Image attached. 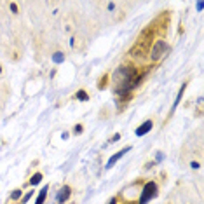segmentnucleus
I'll return each instance as SVG.
<instances>
[{
    "label": "nucleus",
    "mask_w": 204,
    "mask_h": 204,
    "mask_svg": "<svg viewBox=\"0 0 204 204\" xmlns=\"http://www.w3.org/2000/svg\"><path fill=\"white\" fill-rule=\"evenodd\" d=\"M154 166H155V161H150V162H147V164L143 166V169H145V171H148V169H152Z\"/></svg>",
    "instance_id": "obj_17"
},
{
    "label": "nucleus",
    "mask_w": 204,
    "mask_h": 204,
    "mask_svg": "<svg viewBox=\"0 0 204 204\" xmlns=\"http://www.w3.org/2000/svg\"><path fill=\"white\" fill-rule=\"evenodd\" d=\"M2 72H3V68H2V65H0V73H2Z\"/></svg>",
    "instance_id": "obj_21"
},
{
    "label": "nucleus",
    "mask_w": 204,
    "mask_h": 204,
    "mask_svg": "<svg viewBox=\"0 0 204 204\" xmlns=\"http://www.w3.org/2000/svg\"><path fill=\"white\" fill-rule=\"evenodd\" d=\"M131 148H133V147H131V145H127V147H124L122 150H119L117 154H113V155H112V157L108 159V162H107V166H105V168H107V169L113 168V166H115V162H117L119 159H122V157H124V155H126V154H127V152H129Z\"/></svg>",
    "instance_id": "obj_3"
},
{
    "label": "nucleus",
    "mask_w": 204,
    "mask_h": 204,
    "mask_svg": "<svg viewBox=\"0 0 204 204\" xmlns=\"http://www.w3.org/2000/svg\"><path fill=\"white\" fill-rule=\"evenodd\" d=\"M40 182H42V173L38 171V173H35V175L31 176V180L28 182V185H31V187H35V185H38Z\"/></svg>",
    "instance_id": "obj_10"
},
{
    "label": "nucleus",
    "mask_w": 204,
    "mask_h": 204,
    "mask_svg": "<svg viewBox=\"0 0 204 204\" xmlns=\"http://www.w3.org/2000/svg\"><path fill=\"white\" fill-rule=\"evenodd\" d=\"M152 127H154V120L152 119H148V120H145V122H141L136 129H134V134L140 138V136H145L147 133H150L152 131Z\"/></svg>",
    "instance_id": "obj_5"
},
{
    "label": "nucleus",
    "mask_w": 204,
    "mask_h": 204,
    "mask_svg": "<svg viewBox=\"0 0 204 204\" xmlns=\"http://www.w3.org/2000/svg\"><path fill=\"white\" fill-rule=\"evenodd\" d=\"M65 59H66V56H65V52H61V51H58V52L52 54V63H58V65H59V63H63Z\"/></svg>",
    "instance_id": "obj_8"
},
{
    "label": "nucleus",
    "mask_w": 204,
    "mask_h": 204,
    "mask_svg": "<svg viewBox=\"0 0 204 204\" xmlns=\"http://www.w3.org/2000/svg\"><path fill=\"white\" fill-rule=\"evenodd\" d=\"M115 7H117L115 2H108V3H107V9H108V10H115Z\"/></svg>",
    "instance_id": "obj_18"
},
{
    "label": "nucleus",
    "mask_w": 204,
    "mask_h": 204,
    "mask_svg": "<svg viewBox=\"0 0 204 204\" xmlns=\"http://www.w3.org/2000/svg\"><path fill=\"white\" fill-rule=\"evenodd\" d=\"M190 166H192V168H194V169H199V168H201V164H199V162H197V161H196V162H192V164H190Z\"/></svg>",
    "instance_id": "obj_20"
},
{
    "label": "nucleus",
    "mask_w": 204,
    "mask_h": 204,
    "mask_svg": "<svg viewBox=\"0 0 204 204\" xmlns=\"http://www.w3.org/2000/svg\"><path fill=\"white\" fill-rule=\"evenodd\" d=\"M70 196H72V187H70V185H63V187L59 189L58 196H56V203L65 204L68 199H70Z\"/></svg>",
    "instance_id": "obj_4"
},
{
    "label": "nucleus",
    "mask_w": 204,
    "mask_h": 204,
    "mask_svg": "<svg viewBox=\"0 0 204 204\" xmlns=\"http://www.w3.org/2000/svg\"><path fill=\"white\" fill-rule=\"evenodd\" d=\"M9 9L12 10V14H17V12H19V9H17V3H14V2H10V3H9Z\"/></svg>",
    "instance_id": "obj_14"
},
{
    "label": "nucleus",
    "mask_w": 204,
    "mask_h": 204,
    "mask_svg": "<svg viewBox=\"0 0 204 204\" xmlns=\"http://www.w3.org/2000/svg\"><path fill=\"white\" fill-rule=\"evenodd\" d=\"M47 192H49V185H44L42 190L38 192L37 199H35V204H44L45 203V199H47Z\"/></svg>",
    "instance_id": "obj_7"
},
{
    "label": "nucleus",
    "mask_w": 204,
    "mask_h": 204,
    "mask_svg": "<svg viewBox=\"0 0 204 204\" xmlns=\"http://www.w3.org/2000/svg\"><path fill=\"white\" fill-rule=\"evenodd\" d=\"M187 84H189V80H185L183 84H182V87H180V91H178V94H176V98H175V101H173V105H171V110H169V117L175 113V110H176V107H178V103L182 101V98H183V93H185V89H187Z\"/></svg>",
    "instance_id": "obj_6"
},
{
    "label": "nucleus",
    "mask_w": 204,
    "mask_h": 204,
    "mask_svg": "<svg viewBox=\"0 0 204 204\" xmlns=\"http://www.w3.org/2000/svg\"><path fill=\"white\" fill-rule=\"evenodd\" d=\"M70 47H72V49L77 47V38H75V37H70Z\"/></svg>",
    "instance_id": "obj_19"
},
{
    "label": "nucleus",
    "mask_w": 204,
    "mask_h": 204,
    "mask_svg": "<svg viewBox=\"0 0 204 204\" xmlns=\"http://www.w3.org/2000/svg\"><path fill=\"white\" fill-rule=\"evenodd\" d=\"M84 133V126L82 124H75V127H73V134L77 136V134H82Z\"/></svg>",
    "instance_id": "obj_13"
},
{
    "label": "nucleus",
    "mask_w": 204,
    "mask_h": 204,
    "mask_svg": "<svg viewBox=\"0 0 204 204\" xmlns=\"http://www.w3.org/2000/svg\"><path fill=\"white\" fill-rule=\"evenodd\" d=\"M159 194V189H157V183L155 182H147L143 190H141V197H140V203L138 204H147L148 201L155 199Z\"/></svg>",
    "instance_id": "obj_2"
},
{
    "label": "nucleus",
    "mask_w": 204,
    "mask_h": 204,
    "mask_svg": "<svg viewBox=\"0 0 204 204\" xmlns=\"http://www.w3.org/2000/svg\"><path fill=\"white\" fill-rule=\"evenodd\" d=\"M33 196H35V190H28V192H26V194L21 197V201H19V203H21V204H26L30 199H31V197H33Z\"/></svg>",
    "instance_id": "obj_12"
},
{
    "label": "nucleus",
    "mask_w": 204,
    "mask_h": 204,
    "mask_svg": "<svg viewBox=\"0 0 204 204\" xmlns=\"http://www.w3.org/2000/svg\"><path fill=\"white\" fill-rule=\"evenodd\" d=\"M75 100H80V101H89V94H87V91H84V89L77 91V93H75Z\"/></svg>",
    "instance_id": "obj_9"
},
{
    "label": "nucleus",
    "mask_w": 204,
    "mask_h": 204,
    "mask_svg": "<svg viewBox=\"0 0 204 204\" xmlns=\"http://www.w3.org/2000/svg\"><path fill=\"white\" fill-rule=\"evenodd\" d=\"M21 197H23V190L21 189H16V190L10 192V199L12 201H21Z\"/></svg>",
    "instance_id": "obj_11"
},
{
    "label": "nucleus",
    "mask_w": 204,
    "mask_h": 204,
    "mask_svg": "<svg viewBox=\"0 0 204 204\" xmlns=\"http://www.w3.org/2000/svg\"><path fill=\"white\" fill-rule=\"evenodd\" d=\"M164 161V154L162 152H157V155H155V164H159V162H162Z\"/></svg>",
    "instance_id": "obj_16"
},
{
    "label": "nucleus",
    "mask_w": 204,
    "mask_h": 204,
    "mask_svg": "<svg viewBox=\"0 0 204 204\" xmlns=\"http://www.w3.org/2000/svg\"><path fill=\"white\" fill-rule=\"evenodd\" d=\"M119 140H120V133H115V134L108 140V145H110V143H115V141H119Z\"/></svg>",
    "instance_id": "obj_15"
},
{
    "label": "nucleus",
    "mask_w": 204,
    "mask_h": 204,
    "mask_svg": "<svg viewBox=\"0 0 204 204\" xmlns=\"http://www.w3.org/2000/svg\"><path fill=\"white\" fill-rule=\"evenodd\" d=\"M168 51H169L168 40L157 38V40L154 42V45L150 47V61H152V63H159V61L168 54Z\"/></svg>",
    "instance_id": "obj_1"
},
{
    "label": "nucleus",
    "mask_w": 204,
    "mask_h": 204,
    "mask_svg": "<svg viewBox=\"0 0 204 204\" xmlns=\"http://www.w3.org/2000/svg\"><path fill=\"white\" fill-rule=\"evenodd\" d=\"M124 204H136V203H124Z\"/></svg>",
    "instance_id": "obj_22"
}]
</instances>
